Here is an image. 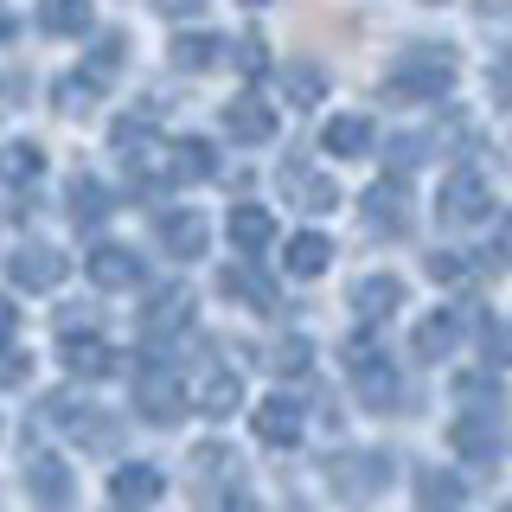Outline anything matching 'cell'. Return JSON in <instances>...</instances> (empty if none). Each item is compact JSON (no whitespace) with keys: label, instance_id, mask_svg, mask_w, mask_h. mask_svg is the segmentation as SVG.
Returning a JSON list of instances; mask_svg holds the SVG:
<instances>
[{"label":"cell","instance_id":"obj_38","mask_svg":"<svg viewBox=\"0 0 512 512\" xmlns=\"http://www.w3.org/2000/svg\"><path fill=\"white\" fill-rule=\"evenodd\" d=\"M13 327H20V301H7V295H0V346L13 340Z\"/></svg>","mask_w":512,"mask_h":512},{"label":"cell","instance_id":"obj_24","mask_svg":"<svg viewBox=\"0 0 512 512\" xmlns=\"http://www.w3.org/2000/svg\"><path fill=\"white\" fill-rule=\"evenodd\" d=\"M39 173H45L39 141H7V148H0V186H32Z\"/></svg>","mask_w":512,"mask_h":512},{"label":"cell","instance_id":"obj_8","mask_svg":"<svg viewBox=\"0 0 512 512\" xmlns=\"http://www.w3.org/2000/svg\"><path fill=\"white\" fill-rule=\"evenodd\" d=\"M224 237H231L237 263H256L263 250H276V218H269L263 205H231V218H224Z\"/></svg>","mask_w":512,"mask_h":512},{"label":"cell","instance_id":"obj_4","mask_svg":"<svg viewBox=\"0 0 512 512\" xmlns=\"http://www.w3.org/2000/svg\"><path fill=\"white\" fill-rule=\"evenodd\" d=\"M135 410L148 416V423H180V416L192 410V391L173 372H141L135 378Z\"/></svg>","mask_w":512,"mask_h":512},{"label":"cell","instance_id":"obj_27","mask_svg":"<svg viewBox=\"0 0 512 512\" xmlns=\"http://www.w3.org/2000/svg\"><path fill=\"white\" fill-rule=\"evenodd\" d=\"M71 218L77 224H103L109 218V186L90 180V173H77V180H71Z\"/></svg>","mask_w":512,"mask_h":512},{"label":"cell","instance_id":"obj_37","mask_svg":"<svg viewBox=\"0 0 512 512\" xmlns=\"http://www.w3.org/2000/svg\"><path fill=\"white\" fill-rule=\"evenodd\" d=\"M429 276H436V282H461V276H468V256L436 250V256H429Z\"/></svg>","mask_w":512,"mask_h":512},{"label":"cell","instance_id":"obj_6","mask_svg":"<svg viewBox=\"0 0 512 512\" xmlns=\"http://www.w3.org/2000/svg\"><path fill=\"white\" fill-rule=\"evenodd\" d=\"M346 372H352V391H359L372 410H391V404H397V391H404V384H397V372H391V359H384V352H372V346L352 352Z\"/></svg>","mask_w":512,"mask_h":512},{"label":"cell","instance_id":"obj_15","mask_svg":"<svg viewBox=\"0 0 512 512\" xmlns=\"http://www.w3.org/2000/svg\"><path fill=\"white\" fill-rule=\"evenodd\" d=\"M84 269H90L96 288H135V282H141V256L128 250V244H96V250L84 256Z\"/></svg>","mask_w":512,"mask_h":512},{"label":"cell","instance_id":"obj_30","mask_svg":"<svg viewBox=\"0 0 512 512\" xmlns=\"http://www.w3.org/2000/svg\"><path fill=\"white\" fill-rule=\"evenodd\" d=\"M39 26L52 39H77V32H90V7H39Z\"/></svg>","mask_w":512,"mask_h":512},{"label":"cell","instance_id":"obj_20","mask_svg":"<svg viewBox=\"0 0 512 512\" xmlns=\"http://www.w3.org/2000/svg\"><path fill=\"white\" fill-rule=\"evenodd\" d=\"M448 448L468 455V461L500 455V423H493V416H455V423H448Z\"/></svg>","mask_w":512,"mask_h":512},{"label":"cell","instance_id":"obj_26","mask_svg":"<svg viewBox=\"0 0 512 512\" xmlns=\"http://www.w3.org/2000/svg\"><path fill=\"white\" fill-rule=\"evenodd\" d=\"M455 340H461V320L448 314V308H436L423 327H416L410 346H416V359H442V352H455Z\"/></svg>","mask_w":512,"mask_h":512},{"label":"cell","instance_id":"obj_25","mask_svg":"<svg viewBox=\"0 0 512 512\" xmlns=\"http://www.w3.org/2000/svg\"><path fill=\"white\" fill-rule=\"evenodd\" d=\"M64 365H71L77 378H109L122 359H116V346H109V340H96V333H90V340H71V346H64Z\"/></svg>","mask_w":512,"mask_h":512},{"label":"cell","instance_id":"obj_32","mask_svg":"<svg viewBox=\"0 0 512 512\" xmlns=\"http://www.w3.org/2000/svg\"><path fill=\"white\" fill-rule=\"evenodd\" d=\"M26 378H32V352L7 340L0 346V391H13V384H26Z\"/></svg>","mask_w":512,"mask_h":512},{"label":"cell","instance_id":"obj_17","mask_svg":"<svg viewBox=\"0 0 512 512\" xmlns=\"http://www.w3.org/2000/svg\"><path fill=\"white\" fill-rule=\"evenodd\" d=\"M404 308V282L397 276H365L352 288V314H359V327H378V320H391Z\"/></svg>","mask_w":512,"mask_h":512},{"label":"cell","instance_id":"obj_23","mask_svg":"<svg viewBox=\"0 0 512 512\" xmlns=\"http://www.w3.org/2000/svg\"><path fill=\"white\" fill-rule=\"evenodd\" d=\"M141 327L148 333H173V327H192V295L186 288H160V295L141 308Z\"/></svg>","mask_w":512,"mask_h":512},{"label":"cell","instance_id":"obj_7","mask_svg":"<svg viewBox=\"0 0 512 512\" xmlns=\"http://www.w3.org/2000/svg\"><path fill=\"white\" fill-rule=\"evenodd\" d=\"M224 135H231L237 148H269V141H276V109H269L263 96H231V103H224Z\"/></svg>","mask_w":512,"mask_h":512},{"label":"cell","instance_id":"obj_19","mask_svg":"<svg viewBox=\"0 0 512 512\" xmlns=\"http://www.w3.org/2000/svg\"><path fill=\"white\" fill-rule=\"evenodd\" d=\"M384 474H391V461H384L378 448H352V455H340V468H333V487L365 500L372 487H384Z\"/></svg>","mask_w":512,"mask_h":512},{"label":"cell","instance_id":"obj_40","mask_svg":"<svg viewBox=\"0 0 512 512\" xmlns=\"http://www.w3.org/2000/svg\"><path fill=\"white\" fill-rule=\"evenodd\" d=\"M500 512H512V506H500Z\"/></svg>","mask_w":512,"mask_h":512},{"label":"cell","instance_id":"obj_16","mask_svg":"<svg viewBox=\"0 0 512 512\" xmlns=\"http://www.w3.org/2000/svg\"><path fill=\"white\" fill-rule=\"evenodd\" d=\"M218 173V148L199 135L186 141H167V186H186V180H212Z\"/></svg>","mask_w":512,"mask_h":512},{"label":"cell","instance_id":"obj_9","mask_svg":"<svg viewBox=\"0 0 512 512\" xmlns=\"http://www.w3.org/2000/svg\"><path fill=\"white\" fill-rule=\"evenodd\" d=\"M154 237H160V250H167L173 263H199L205 244H212V224H205V212H167Z\"/></svg>","mask_w":512,"mask_h":512},{"label":"cell","instance_id":"obj_36","mask_svg":"<svg viewBox=\"0 0 512 512\" xmlns=\"http://www.w3.org/2000/svg\"><path fill=\"white\" fill-rule=\"evenodd\" d=\"M487 365H512V320H487Z\"/></svg>","mask_w":512,"mask_h":512},{"label":"cell","instance_id":"obj_2","mask_svg":"<svg viewBox=\"0 0 512 512\" xmlns=\"http://www.w3.org/2000/svg\"><path fill=\"white\" fill-rule=\"evenodd\" d=\"M436 218H442V224H480V218H493V186H487V173H480V167L442 173Z\"/></svg>","mask_w":512,"mask_h":512},{"label":"cell","instance_id":"obj_35","mask_svg":"<svg viewBox=\"0 0 512 512\" xmlns=\"http://www.w3.org/2000/svg\"><path fill=\"white\" fill-rule=\"evenodd\" d=\"M423 500H429V512H448L461 500V480H442V474H423Z\"/></svg>","mask_w":512,"mask_h":512},{"label":"cell","instance_id":"obj_10","mask_svg":"<svg viewBox=\"0 0 512 512\" xmlns=\"http://www.w3.org/2000/svg\"><path fill=\"white\" fill-rule=\"evenodd\" d=\"M109 493H116L122 512H141V506H154L160 493H167V474H160L154 461H122V468L109 474Z\"/></svg>","mask_w":512,"mask_h":512},{"label":"cell","instance_id":"obj_12","mask_svg":"<svg viewBox=\"0 0 512 512\" xmlns=\"http://www.w3.org/2000/svg\"><path fill=\"white\" fill-rule=\"evenodd\" d=\"M372 141H378V128H372V116H359V109H346V116H333L320 128V154L327 160H359V154H372Z\"/></svg>","mask_w":512,"mask_h":512},{"label":"cell","instance_id":"obj_14","mask_svg":"<svg viewBox=\"0 0 512 512\" xmlns=\"http://www.w3.org/2000/svg\"><path fill=\"white\" fill-rule=\"evenodd\" d=\"M26 493L39 506H64V500H71V468H64V455H52V448L26 455Z\"/></svg>","mask_w":512,"mask_h":512},{"label":"cell","instance_id":"obj_29","mask_svg":"<svg viewBox=\"0 0 512 512\" xmlns=\"http://www.w3.org/2000/svg\"><path fill=\"white\" fill-rule=\"evenodd\" d=\"M173 64H180V71H205V64H218V39H212V32L173 39Z\"/></svg>","mask_w":512,"mask_h":512},{"label":"cell","instance_id":"obj_18","mask_svg":"<svg viewBox=\"0 0 512 512\" xmlns=\"http://www.w3.org/2000/svg\"><path fill=\"white\" fill-rule=\"evenodd\" d=\"M282 192H295L301 212H333V205H340V186H333L327 173L301 167V160H288V167H282Z\"/></svg>","mask_w":512,"mask_h":512},{"label":"cell","instance_id":"obj_11","mask_svg":"<svg viewBox=\"0 0 512 512\" xmlns=\"http://www.w3.org/2000/svg\"><path fill=\"white\" fill-rule=\"evenodd\" d=\"M218 295H231V308H244V314H269V308H276V282H269L256 263H231L218 276Z\"/></svg>","mask_w":512,"mask_h":512},{"label":"cell","instance_id":"obj_33","mask_svg":"<svg viewBox=\"0 0 512 512\" xmlns=\"http://www.w3.org/2000/svg\"><path fill=\"white\" fill-rule=\"evenodd\" d=\"M487 96H493V109H512V52L487 64Z\"/></svg>","mask_w":512,"mask_h":512},{"label":"cell","instance_id":"obj_13","mask_svg":"<svg viewBox=\"0 0 512 512\" xmlns=\"http://www.w3.org/2000/svg\"><path fill=\"white\" fill-rule=\"evenodd\" d=\"M237 404H244V378L231 372V365H212L199 384H192V410H205L212 423H224V416H237Z\"/></svg>","mask_w":512,"mask_h":512},{"label":"cell","instance_id":"obj_39","mask_svg":"<svg viewBox=\"0 0 512 512\" xmlns=\"http://www.w3.org/2000/svg\"><path fill=\"white\" fill-rule=\"evenodd\" d=\"M237 45H244V52H237V58H244V71H263V39L250 32V39H237Z\"/></svg>","mask_w":512,"mask_h":512},{"label":"cell","instance_id":"obj_3","mask_svg":"<svg viewBox=\"0 0 512 512\" xmlns=\"http://www.w3.org/2000/svg\"><path fill=\"white\" fill-rule=\"evenodd\" d=\"M250 429H256L263 448H295L301 429H308V410H301L288 391H276V397H263V404L250 410Z\"/></svg>","mask_w":512,"mask_h":512},{"label":"cell","instance_id":"obj_22","mask_svg":"<svg viewBox=\"0 0 512 512\" xmlns=\"http://www.w3.org/2000/svg\"><path fill=\"white\" fill-rule=\"evenodd\" d=\"M365 218H372V231H404V224H410L404 180H378L372 192H365Z\"/></svg>","mask_w":512,"mask_h":512},{"label":"cell","instance_id":"obj_28","mask_svg":"<svg viewBox=\"0 0 512 512\" xmlns=\"http://www.w3.org/2000/svg\"><path fill=\"white\" fill-rule=\"evenodd\" d=\"M282 90H288V103H295V109H314L320 96H327V71H320V64H288Z\"/></svg>","mask_w":512,"mask_h":512},{"label":"cell","instance_id":"obj_1","mask_svg":"<svg viewBox=\"0 0 512 512\" xmlns=\"http://www.w3.org/2000/svg\"><path fill=\"white\" fill-rule=\"evenodd\" d=\"M455 84H461V58H455V45H436V39L404 45L391 58V71H384V90L397 103H442Z\"/></svg>","mask_w":512,"mask_h":512},{"label":"cell","instance_id":"obj_31","mask_svg":"<svg viewBox=\"0 0 512 512\" xmlns=\"http://www.w3.org/2000/svg\"><path fill=\"white\" fill-rule=\"evenodd\" d=\"M90 103H96V84H90L84 71L58 77V109H64V116H90Z\"/></svg>","mask_w":512,"mask_h":512},{"label":"cell","instance_id":"obj_21","mask_svg":"<svg viewBox=\"0 0 512 512\" xmlns=\"http://www.w3.org/2000/svg\"><path fill=\"white\" fill-rule=\"evenodd\" d=\"M327 263H333V244L320 231H301V237H288V250H282V269L295 282H314V276H327Z\"/></svg>","mask_w":512,"mask_h":512},{"label":"cell","instance_id":"obj_5","mask_svg":"<svg viewBox=\"0 0 512 512\" xmlns=\"http://www.w3.org/2000/svg\"><path fill=\"white\" fill-rule=\"evenodd\" d=\"M64 250H52V244H20L7 256V282L13 288H32V295H45V288H58L64 282Z\"/></svg>","mask_w":512,"mask_h":512},{"label":"cell","instance_id":"obj_34","mask_svg":"<svg viewBox=\"0 0 512 512\" xmlns=\"http://www.w3.org/2000/svg\"><path fill=\"white\" fill-rule=\"evenodd\" d=\"M269 365H276V372H295V378H301V372L314 365V346L295 333V340H282V346H276V359H269Z\"/></svg>","mask_w":512,"mask_h":512}]
</instances>
